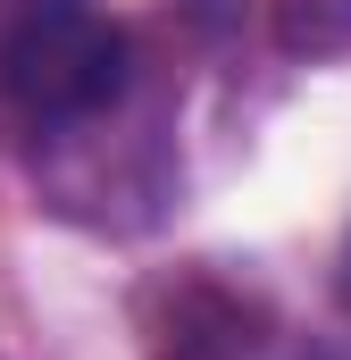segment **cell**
<instances>
[{"mask_svg": "<svg viewBox=\"0 0 351 360\" xmlns=\"http://www.w3.org/2000/svg\"><path fill=\"white\" fill-rule=\"evenodd\" d=\"M0 84L34 126H76L126 92V34L84 0H25L0 42Z\"/></svg>", "mask_w": 351, "mask_h": 360, "instance_id": "obj_1", "label": "cell"}, {"mask_svg": "<svg viewBox=\"0 0 351 360\" xmlns=\"http://www.w3.org/2000/svg\"><path fill=\"white\" fill-rule=\"evenodd\" d=\"M151 360H243L260 344V302L218 276H176L143 302Z\"/></svg>", "mask_w": 351, "mask_h": 360, "instance_id": "obj_2", "label": "cell"}, {"mask_svg": "<svg viewBox=\"0 0 351 360\" xmlns=\"http://www.w3.org/2000/svg\"><path fill=\"white\" fill-rule=\"evenodd\" d=\"M284 42L293 51H343L351 42V0H284Z\"/></svg>", "mask_w": 351, "mask_h": 360, "instance_id": "obj_3", "label": "cell"}]
</instances>
